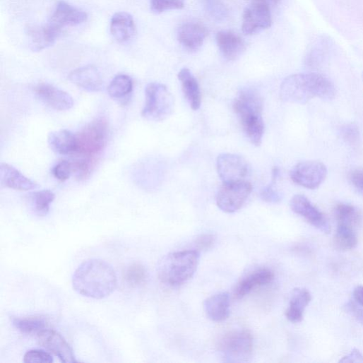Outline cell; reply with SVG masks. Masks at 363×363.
Masks as SVG:
<instances>
[{
  "instance_id": "1",
  "label": "cell",
  "mask_w": 363,
  "mask_h": 363,
  "mask_svg": "<svg viewBox=\"0 0 363 363\" xmlns=\"http://www.w3.org/2000/svg\"><path fill=\"white\" fill-rule=\"evenodd\" d=\"M73 286L84 297L101 299L114 292L117 287V276L108 263L91 259L77 268L73 277Z\"/></svg>"
},
{
  "instance_id": "2",
  "label": "cell",
  "mask_w": 363,
  "mask_h": 363,
  "mask_svg": "<svg viewBox=\"0 0 363 363\" xmlns=\"http://www.w3.org/2000/svg\"><path fill=\"white\" fill-rule=\"evenodd\" d=\"M333 83L318 73L294 74L287 77L280 86V98L289 103L304 105L318 97L330 101L335 96Z\"/></svg>"
},
{
  "instance_id": "3",
  "label": "cell",
  "mask_w": 363,
  "mask_h": 363,
  "mask_svg": "<svg viewBox=\"0 0 363 363\" xmlns=\"http://www.w3.org/2000/svg\"><path fill=\"white\" fill-rule=\"evenodd\" d=\"M233 108L250 141L259 146L265 131L261 96L251 88L242 89L234 100Z\"/></svg>"
},
{
  "instance_id": "4",
  "label": "cell",
  "mask_w": 363,
  "mask_h": 363,
  "mask_svg": "<svg viewBox=\"0 0 363 363\" xmlns=\"http://www.w3.org/2000/svg\"><path fill=\"white\" fill-rule=\"evenodd\" d=\"M200 262L198 251L171 253L159 262L157 275L165 285L178 287L189 282L196 274Z\"/></svg>"
},
{
  "instance_id": "5",
  "label": "cell",
  "mask_w": 363,
  "mask_h": 363,
  "mask_svg": "<svg viewBox=\"0 0 363 363\" xmlns=\"http://www.w3.org/2000/svg\"><path fill=\"white\" fill-rule=\"evenodd\" d=\"M108 136V124L105 119H97L85 126L77 137V150L75 154L95 162L105 149Z\"/></svg>"
},
{
  "instance_id": "6",
  "label": "cell",
  "mask_w": 363,
  "mask_h": 363,
  "mask_svg": "<svg viewBox=\"0 0 363 363\" xmlns=\"http://www.w3.org/2000/svg\"><path fill=\"white\" fill-rule=\"evenodd\" d=\"M145 105L141 112L143 118L161 121L172 114L174 101L165 85L158 83H149L145 88Z\"/></svg>"
},
{
  "instance_id": "7",
  "label": "cell",
  "mask_w": 363,
  "mask_h": 363,
  "mask_svg": "<svg viewBox=\"0 0 363 363\" xmlns=\"http://www.w3.org/2000/svg\"><path fill=\"white\" fill-rule=\"evenodd\" d=\"M218 347L226 362H247L253 353V337L246 330L233 331L220 338Z\"/></svg>"
},
{
  "instance_id": "8",
  "label": "cell",
  "mask_w": 363,
  "mask_h": 363,
  "mask_svg": "<svg viewBox=\"0 0 363 363\" xmlns=\"http://www.w3.org/2000/svg\"><path fill=\"white\" fill-rule=\"evenodd\" d=\"M252 191V186L247 181L224 184L217 195L218 208L226 213L239 210L246 202Z\"/></svg>"
},
{
  "instance_id": "9",
  "label": "cell",
  "mask_w": 363,
  "mask_h": 363,
  "mask_svg": "<svg viewBox=\"0 0 363 363\" xmlns=\"http://www.w3.org/2000/svg\"><path fill=\"white\" fill-rule=\"evenodd\" d=\"M326 176V166L317 160L298 162L290 172V177L294 184L309 190L318 189Z\"/></svg>"
},
{
  "instance_id": "10",
  "label": "cell",
  "mask_w": 363,
  "mask_h": 363,
  "mask_svg": "<svg viewBox=\"0 0 363 363\" xmlns=\"http://www.w3.org/2000/svg\"><path fill=\"white\" fill-rule=\"evenodd\" d=\"M272 17L266 0H253L252 4L244 13L242 30L246 35H252L256 32L270 28Z\"/></svg>"
},
{
  "instance_id": "11",
  "label": "cell",
  "mask_w": 363,
  "mask_h": 363,
  "mask_svg": "<svg viewBox=\"0 0 363 363\" xmlns=\"http://www.w3.org/2000/svg\"><path fill=\"white\" fill-rule=\"evenodd\" d=\"M217 167L223 184L245 181L249 172L247 161L243 157L232 153L220 155L217 160Z\"/></svg>"
},
{
  "instance_id": "12",
  "label": "cell",
  "mask_w": 363,
  "mask_h": 363,
  "mask_svg": "<svg viewBox=\"0 0 363 363\" xmlns=\"http://www.w3.org/2000/svg\"><path fill=\"white\" fill-rule=\"evenodd\" d=\"M291 210L324 234L331 232L330 225L323 213L302 195L294 196L290 203Z\"/></svg>"
},
{
  "instance_id": "13",
  "label": "cell",
  "mask_w": 363,
  "mask_h": 363,
  "mask_svg": "<svg viewBox=\"0 0 363 363\" xmlns=\"http://www.w3.org/2000/svg\"><path fill=\"white\" fill-rule=\"evenodd\" d=\"M37 338L42 346L54 353L61 362H77L71 345L57 331L44 329L37 334Z\"/></svg>"
},
{
  "instance_id": "14",
  "label": "cell",
  "mask_w": 363,
  "mask_h": 363,
  "mask_svg": "<svg viewBox=\"0 0 363 363\" xmlns=\"http://www.w3.org/2000/svg\"><path fill=\"white\" fill-rule=\"evenodd\" d=\"M35 92L42 102L56 111H67L74 105L73 99L69 93L52 85L39 84Z\"/></svg>"
},
{
  "instance_id": "15",
  "label": "cell",
  "mask_w": 363,
  "mask_h": 363,
  "mask_svg": "<svg viewBox=\"0 0 363 363\" xmlns=\"http://www.w3.org/2000/svg\"><path fill=\"white\" fill-rule=\"evenodd\" d=\"M88 18L85 12L65 1H60L55 7L49 24L61 31L65 27L76 26L86 22Z\"/></svg>"
},
{
  "instance_id": "16",
  "label": "cell",
  "mask_w": 363,
  "mask_h": 363,
  "mask_svg": "<svg viewBox=\"0 0 363 363\" xmlns=\"http://www.w3.org/2000/svg\"><path fill=\"white\" fill-rule=\"evenodd\" d=\"M0 183L6 188L18 191L36 190L40 186L27 177L15 167L8 164L0 165Z\"/></svg>"
},
{
  "instance_id": "17",
  "label": "cell",
  "mask_w": 363,
  "mask_h": 363,
  "mask_svg": "<svg viewBox=\"0 0 363 363\" xmlns=\"http://www.w3.org/2000/svg\"><path fill=\"white\" fill-rule=\"evenodd\" d=\"M69 78L71 83L87 92L97 93L103 87L101 74L93 66L78 68L73 71Z\"/></svg>"
},
{
  "instance_id": "18",
  "label": "cell",
  "mask_w": 363,
  "mask_h": 363,
  "mask_svg": "<svg viewBox=\"0 0 363 363\" xmlns=\"http://www.w3.org/2000/svg\"><path fill=\"white\" fill-rule=\"evenodd\" d=\"M274 279L273 273L267 268L256 270L242 278L234 290V297L240 299L254 289L270 283Z\"/></svg>"
},
{
  "instance_id": "19",
  "label": "cell",
  "mask_w": 363,
  "mask_h": 363,
  "mask_svg": "<svg viewBox=\"0 0 363 363\" xmlns=\"http://www.w3.org/2000/svg\"><path fill=\"white\" fill-rule=\"evenodd\" d=\"M207 37V29L202 25L195 23H188L182 25L177 32L179 42L191 52L198 50Z\"/></svg>"
},
{
  "instance_id": "20",
  "label": "cell",
  "mask_w": 363,
  "mask_h": 363,
  "mask_svg": "<svg viewBox=\"0 0 363 363\" xmlns=\"http://www.w3.org/2000/svg\"><path fill=\"white\" fill-rule=\"evenodd\" d=\"M217 44L223 56L229 61L238 59L246 50L244 41L230 31H222L216 37Z\"/></svg>"
},
{
  "instance_id": "21",
  "label": "cell",
  "mask_w": 363,
  "mask_h": 363,
  "mask_svg": "<svg viewBox=\"0 0 363 363\" xmlns=\"http://www.w3.org/2000/svg\"><path fill=\"white\" fill-rule=\"evenodd\" d=\"M207 316L213 321L222 322L230 314V297L227 292H220L208 298L204 302Z\"/></svg>"
},
{
  "instance_id": "22",
  "label": "cell",
  "mask_w": 363,
  "mask_h": 363,
  "mask_svg": "<svg viewBox=\"0 0 363 363\" xmlns=\"http://www.w3.org/2000/svg\"><path fill=\"white\" fill-rule=\"evenodd\" d=\"M61 30L51 24L46 26H34L28 29L32 50L40 52L52 47L56 41Z\"/></svg>"
},
{
  "instance_id": "23",
  "label": "cell",
  "mask_w": 363,
  "mask_h": 363,
  "mask_svg": "<svg viewBox=\"0 0 363 363\" xmlns=\"http://www.w3.org/2000/svg\"><path fill=\"white\" fill-rule=\"evenodd\" d=\"M312 299L311 293L305 288H295L292 292L285 316L292 323H300L306 307Z\"/></svg>"
},
{
  "instance_id": "24",
  "label": "cell",
  "mask_w": 363,
  "mask_h": 363,
  "mask_svg": "<svg viewBox=\"0 0 363 363\" xmlns=\"http://www.w3.org/2000/svg\"><path fill=\"white\" fill-rule=\"evenodd\" d=\"M178 79L191 108L195 111L198 110L202 103V95L197 79L189 69L180 70Z\"/></svg>"
},
{
  "instance_id": "25",
  "label": "cell",
  "mask_w": 363,
  "mask_h": 363,
  "mask_svg": "<svg viewBox=\"0 0 363 363\" xmlns=\"http://www.w3.org/2000/svg\"><path fill=\"white\" fill-rule=\"evenodd\" d=\"M110 31L114 39L119 43L130 40L136 32L133 17L127 13H117L113 16L110 23Z\"/></svg>"
},
{
  "instance_id": "26",
  "label": "cell",
  "mask_w": 363,
  "mask_h": 363,
  "mask_svg": "<svg viewBox=\"0 0 363 363\" xmlns=\"http://www.w3.org/2000/svg\"><path fill=\"white\" fill-rule=\"evenodd\" d=\"M48 143L53 151L61 155L75 154L77 150L76 134L66 129L49 133Z\"/></svg>"
},
{
  "instance_id": "27",
  "label": "cell",
  "mask_w": 363,
  "mask_h": 363,
  "mask_svg": "<svg viewBox=\"0 0 363 363\" xmlns=\"http://www.w3.org/2000/svg\"><path fill=\"white\" fill-rule=\"evenodd\" d=\"M334 213L338 225H343L355 230L362 222V213L352 205L338 204L335 207Z\"/></svg>"
},
{
  "instance_id": "28",
  "label": "cell",
  "mask_w": 363,
  "mask_h": 363,
  "mask_svg": "<svg viewBox=\"0 0 363 363\" xmlns=\"http://www.w3.org/2000/svg\"><path fill=\"white\" fill-rule=\"evenodd\" d=\"M11 321L18 331L28 335L38 334L48 327L47 321L42 316H13Z\"/></svg>"
},
{
  "instance_id": "29",
  "label": "cell",
  "mask_w": 363,
  "mask_h": 363,
  "mask_svg": "<svg viewBox=\"0 0 363 363\" xmlns=\"http://www.w3.org/2000/svg\"><path fill=\"white\" fill-rule=\"evenodd\" d=\"M329 40L322 38L316 41L305 57V64L309 68H318L326 59L331 49Z\"/></svg>"
},
{
  "instance_id": "30",
  "label": "cell",
  "mask_w": 363,
  "mask_h": 363,
  "mask_svg": "<svg viewBox=\"0 0 363 363\" xmlns=\"http://www.w3.org/2000/svg\"><path fill=\"white\" fill-rule=\"evenodd\" d=\"M132 79L126 75L120 74L114 78L108 87V93L114 100H123L133 91Z\"/></svg>"
},
{
  "instance_id": "31",
  "label": "cell",
  "mask_w": 363,
  "mask_h": 363,
  "mask_svg": "<svg viewBox=\"0 0 363 363\" xmlns=\"http://www.w3.org/2000/svg\"><path fill=\"white\" fill-rule=\"evenodd\" d=\"M355 230L338 225L335 235L333 239V245L336 249L341 251H350L357 245V238Z\"/></svg>"
},
{
  "instance_id": "32",
  "label": "cell",
  "mask_w": 363,
  "mask_h": 363,
  "mask_svg": "<svg viewBox=\"0 0 363 363\" xmlns=\"http://www.w3.org/2000/svg\"><path fill=\"white\" fill-rule=\"evenodd\" d=\"M56 198L55 194L49 190L32 193L29 196L32 208L40 217H45L50 210V206Z\"/></svg>"
},
{
  "instance_id": "33",
  "label": "cell",
  "mask_w": 363,
  "mask_h": 363,
  "mask_svg": "<svg viewBox=\"0 0 363 363\" xmlns=\"http://www.w3.org/2000/svg\"><path fill=\"white\" fill-rule=\"evenodd\" d=\"M204 6L208 14L217 22H224L229 16V11L221 0H205Z\"/></svg>"
},
{
  "instance_id": "34",
  "label": "cell",
  "mask_w": 363,
  "mask_h": 363,
  "mask_svg": "<svg viewBox=\"0 0 363 363\" xmlns=\"http://www.w3.org/2000/svg\"><path fill=\"white\" fill-rule=\"evenodd\" d=\"M125 279L131 286H141L146 281V270L141 264L133 263L126 269L125 272Z\"/></svg>"
},
{
  "instance_id": "35",
  "label": "cell",
  "mask_w": 363,
  "mask_h": 363,
  "mask_svg": "<svg viewBox=\"0 0 363 363\" xmlns=\"http://www.w3.org/2000/svg\"><path fill=\"white\" fill-rule=\"evenodd\" d=\"M150 4L152 11L155 13L182 10L185 7V0H150Z\"/></svg>"
},
{
  "instance_id": "36",
  "label": "cell",
  "mask_w": 363,
  "mask_h": 363,
  "mask_svg": "<svg viewBox=\"0 0 363 363\" xmlns=\"http://www.w3.org/2000/svg\"><path fill=\"white\" fill-rule=\"evenodd\" d=\"M343 140L352 148H357L360 143V131L355 124H347L341 126L340 130Z\"/></svg>"
},
{
  "instance_id": "37",
  "label": "cell",
  "mask_w": 363,
  "mask_h": 363,
  "mask_svg": "<svg viewBox=\"0 0 363 363\" xmlns=\"http://www.w3.org/2000/svg\"><path fill=\"white\" fill-rule=\"evenodd\" d=\"M279 168L275 167L272 172L271 184L266 187L261 194V199L268 203H277L281 201L279 193L275 189V185L279 176Z\"/></svg>"
},
{
  "instance_id": "38",
  "label": "cell",
  "mask_w": 363,
  "mask_h": 363,
  "mask_svg": "<svg viewBox=\"0 0 363 363\" xmlns=\"http://www.w3.org/2000/svg\"><path fill=\"white\" fill-rule=\"evenodd\" d=\"M72 163L73 172L75 173L76 178L85 180L90 176L96 162L84 158H78Z\"/></svg>"
},
{
  "instance_id": "39",
  "label": "cell",
  "mask_w": 363,
  "mask_h": 363,
  "mask_svg": "<svg viewBox=\"0 0 363 363\" xmlns=\"http://www.w3.org/2000/svg\"><path fill=\"white\" fill-rule=\"evenodd\" d=\"M73 173V163L63 160L58 162L52 169V174L56 179L61 182L69 179Z\"/></svg>"
},
{
  "instance_id": "40",
  "label": "cell",
  "mask_w": 363,
  "mask_h": 363,
  "mask_svg": "<svg viewBox=\"0 0 363 363\" xmlns=\"http://www.w3.org/2000/svg\"><path fill=\"white\" fill-rule=\"evenodd\" d=\"M24 362L28 363H51L54 362L52 355L42 350H28L24 356Z\"/></svg>"
},
{
  "instance_id": "41",
  "label": "cell",
  "mask_w": 363,
  "mask_h": 363,
  "mask_svg": "<svg viewBox=\"0 0 363 363\" xmlns=\"http://www.w3.org/2000/svg\"><path fill=\"white\" fill-rule=\"evenodd\" d=\"M349 180L355 189L363 195V168L352 170L349 174Z\"/></svg>"
},
{
  "instance_id": "42",
  "label": "cell",
  "mask_w": 363,
  "mask_h": 363,
  "mask_svg": "<svg viewBox=\"0 0 363 363\" xmlns=\"http://www.w3.org/2000/svg\"><path fill=\"white\" fill-rule=\"evenodd\" d=\"M345 311L363 325V309L356 302L350 301L344 306Z\"/></svg>"
},
{
  "instance_id": "43",
  "label": "cell",
  "mask_w": 363,
  "mask_h": 363,
  "mask_svg": "<svg viewBox=\"0 0 363 363\" xmlns=\"http://www.w3.org/2000/svg\"><path fill=\"white\" fill-rule=\"evenodd\" d=\"M215 240L216 239L213 234H203L198 237L196 244L198 249L206 251L213 247Z\"/></svg>"
},
{
  "instance_id": "44",
  "label": "cell",
  "mask_w": 363,
  "mask_h": 363,
  "mask_svg": "<svg viewBox=\"0 0 363 363\" xmlns=\"http://www.w3.org/2000/svg\"><path fill=\"white\" fill-rule=\"evenodd\" d=\"M339 362L363 363V355L358 349L354 348L350 354L342 357V359L339 360Z\"/></svg>"
},
{
  "instance_id": "45",
  "label": "cell",
  "mask_w": 363,
  "mask_h": 363,
  "mask_svg": "<svg viewBox=\"0 0 363 363\" xmlns=\"http://www.w3.org/2000/svg\"><path fill=\"white\" fill-rule=\"evenodd\" d=\"M352 295L355 301L361 307H363V286L356 287L353 290Z\"/></svg>"
},
{
  "instance_id": "46",
  "label": "cell",
  "mask_w": 363,
  "mask_h": 363,
  "mask_svg": "<svg viewBox=\"0 0 363 363\" xmlns=\"http://www.w3.org/2000/svg\"><path fill=\"white\" fill-rule=\"evenodd\" d=\"M272 1L275 4H278L280 1V0H272Z\"/></svg>"
}]
</instances>
